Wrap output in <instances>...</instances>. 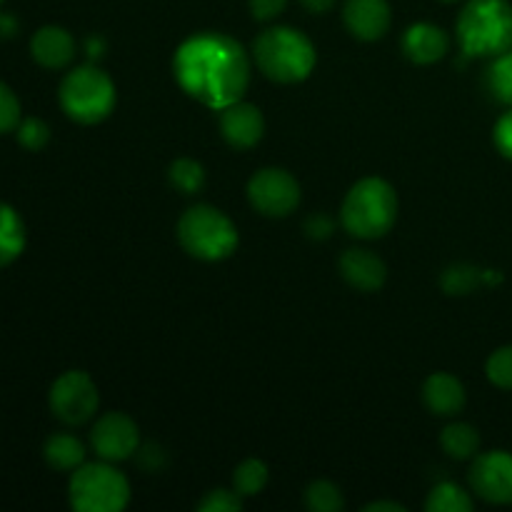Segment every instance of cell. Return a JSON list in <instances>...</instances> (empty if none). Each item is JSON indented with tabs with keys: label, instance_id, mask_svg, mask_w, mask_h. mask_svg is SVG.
<instances>
[{
	"label": "cell",
	"instance_id": "9",
	"mask_svg": "<svg viewBox=\"0 0 512 512\" xmlns=\"http://www.w3.org/2000/svg\"><path fill=\"white\" fill-rule=\"evenodd\" d=\"M248 198L258 213L268 218H285L300 203V185L288 170L265 168L248 183Z\"/></svg>",
	"mask_w": 512,
	"mask_h": 512
},
{
	"label": "cell",
	"instance_id": "38",
	"mask_svg": "<svg viewBox=\"0 0 512 512\" xmlns=\"http://www.w3.org/2000/svg\"><path fill=\"white\" fill-rule=\"evenodd\" d=\"M88 53H90V58H95V55H103V40L90 38L88 40Z\"/></svg>",
	"mask_w": 512,
	"mask_h": 512
},
{
	"label": "cell",
	"instance_id": "6",
	"mask_svg": "<svg viewBox=\"0 0 512 512\" xmlns=\"http://www.w3.org/2000/svg\"><path fill=\"white\" fill-rule=\"evenodd\" d=\"M60 105L75 123H100L115 108L113 80L95 65H80L60 83Z\"/></svg>",
	"mask_w": 512,
	"mask_h": 512
},
{
	"label": "cell",
	"instance_id": "34",
	"mask_svg": "<svg viewBox=\"0 0 512 512\" xmlns=\"http://www.w3.org/2000/svg\"><path fill=\"white\" fill-rule=\"evenodd\" d=\"M300 3H303L310 13H325V10L333 8L335 0H300Z\"/></svg>",
	"mask_w": 512,
	"mask_h": 512
},
{
	"label": "cell",
	"instance_id": "35",
	"mask_svg": "<svg viewBox=\"0 0 512 512\" xmlns=\"http://www.w3.org/2000/svg\"><path fill=\"white\" fill-rule=\"evenodd\" d=\"M365 512H405V505H400V503H370V505H365Z\"/></svg>",
	"mask_w": 512,
	"mask_h": 512
},
{
	"label": "cell",
	"instance_id": "13",
	"mask_svg": "<svg viewBox=\"0 0 512 512\" xmlns=\"http://www.w3.org/2000/svg\"><path fill=\"white\" fill-rule=\"evenodd\" d=\"M343 18L355 38L380 40L390 28V5L388 0H348Z\"/></svg>",
	"mask_w": 512,
	"mask_h": 512
},
{
	"label": "cell",
	"instance_id": "19",
	"mask_svg": "<svg viewBox=\"0 0 512 512\" xmlns=\"http://www.w3.org/2000/svg\"><path fill=\"white\" fill-rule=\"evenodd\" d=\"M45 463L53 470H78L85 460V448L75 435H50L43 448Z\"/></svg>",
	"mask_w": 512,
	"mask_h": 512
},
{
	"label": "cell",
	"instance_id": "10",
	"mask_svg": "<svg viewBox=\"0 0 512 512\" xmlns=\"http://www.w3.org/2000/svg\"><path fill=\"white\" fill-rule=\"evenodd\" d=\"M90 443L100 458L108 463H120L138 453L140 430L135 420L125 413H108L95 423Z\"/></svg>",
	"mask_w": 512,
	"mask_h": 512
},
{
	"label": "cell",
	"instance_id": "29",
	"mask_svg": "<svg viewBox=\"0 0 512 512\" xmlns=\"http://www.w3.org/2000/svg\"><path fill=\"white\" fill-rule=\"evenodd\" d=\"M243 508V495L238 490H210L200 500V512H238Z\"/></svg>",
	"mask_w": 512,
	"mask_h": 512
},
{
	"label": "cell",
	"instance_id": "11",
	"mask_svg": "<svg viewBox=\"0 0 512 512\" xmlns=\"http://www.w3.org/2000/svg\"><path fill=\"white\" fill-rule=\"evenodd\" d=\"M470 485L485 503L510 505L512 503V455L505 450L478 455L470 468Z\"/></svg>",
	"mask_w": 512,
	"mask_h": 512
},
{
	"label": "cell",
	"instance_id": "31",
	"mask_svg": "<svg viewBox=\"0 0 512 512\" xmlns=\"http://www.w3.org/2000/svg\"><path fill=\"white\" fill-rule=\"evenodd\" d=\"M285 5H288V0H250V13L260 23H268L283 13Z\"/></svg>",
	"mask_w": 512,
	"mask_h": 512
},
{
	"label": "cell",
	"instance_id": "33",
	"mask_svg": "<svg viewBox=\"0 0 512 512\" xmlns=\"http://www.w3.org/2000/svg\"><path fill=\"white\" fill-rule=\"evenodd\" d=\"M305 233H308V238H313V240L330 238V233H333V218H328V215H323V213L313 215V218L305 223Z\"/></svg>",
	"mask_w": 512,
	"mask_h": 512
},
{
	"label": "cell",
	"instance_id": "8",
	"mask_svg": "<svg viewBox=\"0 0 512 512\" xmlns=\"http://www.w3.org/2000/svg\"><path fill=\"white\" fill-rule=\"evenodd\" d=\"M100 395L83 370H68L50 388V410L65 425H83L95 415Z\"/></svg>",
	"mask_w": 512,
	"mask_h": 512
},
{
	"label": "cell",
	"instance_id": "25",
	"mask_svg": "<svg viewBox=\"0 0 512 512\" xmlns=\"http://www.w3.org/2000/svg\"><path fill=\"white\" fill-rule=\"evenodd\" d=\"M305 505L313 512H340L345 508V500L338 485L328 483V480H315L305 490Z\"/></svg>",
	"mask_w": 512,
	"mask_h": 512
},
{
	"label": "cell",
	"instance_id": "26",
	"mask_svg": "<svg viewBox=\"0 0 512 512\" xmlns=\"http://www.w3.org/2000/svg\"><path fill=\"white\" fill-rule=\"evenodd\" d=\"M170 183L173 188H178L180 193H198L205 185V170L203 165L195 163L190 158H180L170 165Z\"/></svg>",
	"mask_w": 512,
	"mask_h": 512
},
{
	"label": "cell",
	"instance_id": "36",
	"mask_svg": "<svg viewBox=\"0 0 512 512\" xmlns=\"http://www.w3.org/2000/svg\"><path fill=\"white\" fill-rule=\"evenodd\" d=\"M143 458H150V460L163 458V450L155 448V445H148V448L143 450ZM143 465H145V468H148V470H158V468H160V463H148V460H143Z\"/></svg>",
	"mask_w": 512,
	"mask_h": 512
},
{
	"label": "cell",
	"instance_id": "23",
	"mask_svg": "<svg viewBox=\"0 0 512 512\" xmlns=\"http://www.w3.org/2000/svg\"><path fill=\"white\" fill-rule=\"evenodd\" d=\"M265 485H268V468L260 460L250 458L235 468L233 490H238L243 498H253V495L263 493Z\"/></svg>",
	"mask_w": 512,
	"mask_h": 512
},
{
	"label": "cell",
	"instance_id": "28",
	"mask_svg": "<svg viewBox=\"0 0 512 512\" xmlns=\"http://www.w3.org/2000/svg\"><path fill=\"white\" fill-rule=\"evenodd\" d=\"M18 140L28 150H43L50 140V128L38 118H25L18 123Z\"/></svg>",
	"mask_w": 512,
	"mask_h": 512
},
{
	"label": "cell",
	"instance_id": "24",
	"mask_svg": "<svg viewBox=\"0 0 512 512\" xmlns=\"http://www.w3.org/2000/svg\"><path fill=\"white\" fill-rule=\"evenodd\" d=\"M488 88L500 103L512 105V48L493 60L488 70Z\"/></svg>",
	"mask_w": 512,
	"mask_h": 512
},
{
	"label": "cell",
	"instance_id": "39",
	"mask_svg": "<svg viewBox=\"0 0 512 512\" xmlns=\"http://www.w3.org/2000/svg\"><path fill=\"white\" fill-rule=\"evenodd\" d=\"M445 3H455V0H445Z\"/></svg>",
	"mask_w": 512,
	"mask_h": 512
},
{
	"label": "cell",
	"instance_id": "17",
	"mask_svg": "<svg viewBox=\"0 0 512 512\" xmlns=\"http://www.w3.org/2000/svg\"><path fill=\"white\" fill-rule=\"evenodd\" d=\"M423 400L430 413L450 418V415H458L463 410L465 388L455 375L433 373L423 385Z\"/></svg>",
	"mask_w": 512,
	"mask_h": 512
},
{
	"label": "cell",
	"instance_id": "32",
	"mask_svg": "<svg viewBox=\"0 0 512 512\" xmlns=\"http://www.w3.org/2000/svg\"><path fill=\"white\" fill-rule=\"evenodd\" d=\"M495 145L505 158L512 160V110H508L495 125Z\"/></svg>",
	"mask_w": 512,
	"mask_h": 512
},
{
	"label": "cell",
	"instance_id": "5",
	"mask_svg": "<svg viewBox=\"0 0 512 512\" xmlns=\"http://www.w3.org/2000/svg\"><path fill=\"white\" fill-rule=\"evenodd\" d=\"M178 238L193 258L208 260V263L225 260L238 248V230L233 220L213 205L190 208L178 223Z\"/></svg>",
	"mask_w": 512,
	"mask_h": 512
},
{
	"label": "cell",
	"instance_id": "1",
	"mask_svg": "<svg viewBox=\"0 0 512 512\" xmlns=\"http://www.w3.org/2000/svg\"><path fill=\"white\" fill-rule=\"evenodd\" d=\"M173 70L190 98L215 110L238 103L250 83L248 53L223 33H198L185 40L175 53Z\"/></svg>",
	"mask_w": 512,
	"mask_h": 512
},
{
	"label": "cell",
	"instance_id": "22",
	"mask_svg": "<svg viewBox=\"0 0 512 512\" xmlns=\"http://www.w3.org/2000/svg\"><path fill=\"white\" fill-rule=\"evenodd\" d=\"M485 283V270L475 268V265L468 263H458L450 265L448 270L440 278V285L448 295H468L473 290H478L480 285Z\"/></svg>",
	"mask_w": 512,
	"mask_h": 512
},
{
	"label": "cell",
	"instance_id": "27",
	"mask_svg": "<svg viewBox=\"0 0 512 512\" xmlns=\"http://www.w3.org/2000/svg\"><path fill=\"white\" fill-rule=\"evenodd\" d=\"M490 383L498 385L503 390H512V345L500 348L490 355L488 365H485Z\"/></svg>",
	"mask_w": 512,
	"mask_h": 512
},
{
	"label": "cell",
	"instance_id": "37",
	"mask_svg": "<svg viewBox=\"0 0 512 512\" xmlns=\"http://www.w3.org/2000/svg\"><path fill=\"white\" fill-rule=\"evenodd\" d=\"M15 30H18V23L10 15H0V35L10 38V35H15Z\"/></svg>",
	"mask_w": 512,
	"mask_h": 512
},
{
	"label": "cell",
	"instance_id": "14",
	"mask_svg": "<svg viewBox=\"0 0 512 512\" xmlns=\"http://www.w3.org/2000/svg\"><path fill=\"white\" fill-rule=\"evenodd\" d=\"M340 273H343V278L353 288L363 290V293L380 290L385 285V278H388V270H385L383 260L363 248L345 250L343 258H340Z\"/></svg>",
	"mask_w": 512,
	"mask_h": 512
},
{
	"label": "cell",
	"instance_id": "12",
	"mask_svg": "<svg viewBox=\"0 0 512 512\" xmlns=\"http://www.w3.org/2000/svg\"><path fill=\"white\" fill-rule=\"evenodd\" d=\"M220 133H223V138L228 140L233 148H253V145L260 143V138H263L265 133L263 113H260L255 105L238 100V103L220 110Z\"/></svg>",
	"mask_w": 512,
	"mask_h": 512
},
{
	"label": "cell",
	"instance_id": "40",
	"mask_svg": "<svg viewBox=\"0 0 512 512\" xmlns=\"http://www.w3.org/2000/svg\"><path fill=\"white\" fill-rule=\"evenodd\" d=\"M0 3H3V0H0Z\"/></svg>",
	"mask_w": 512,
	"mask_h": 512
},
{
	"label": "cell",
	"instance_id": "16",
	"mask_svg": "<svg viewBox=\"0 0 512 512\" xmlns=\"http://www.w3.org/2000/svg\"><path fill=\"white\" fill-rule=\"evenodd\" d=\"M30 53L43 68H65L75 58V40L65 28L45 25L30 40Z\"/></svg>",
	"mask_w": 512,
	"mask_h": 512
},
{
	"label": "cell",
	"instance_id": "7",
	"mask_svg": "<svg viewBox=\"0 0 512 512\" xmlns=\"http://www.w3.org/2000/svg\"><path fill=\"white\" fill-rule=\"evenodd\" d=\"M70 505L78 512H120L130 503V485L123 473L105 463L80 465L70 478Z\"/></svg>",
	"mask_w": 512,
	"mask_h": 512
},
{
	"label": "cell",
	"instance_id": "21",
	"mask_svg": "<svg viewBox=\"0 0 512 512\" xmlns=\"http://www.w3.org/2000/svg\"><path fill=\"white\" fill-rule=\"evenodd\" d=\"M425 510L428 512H470L473 510V500H470V495L465 493L460 485L440 483L430 490Z\"/></svg>",
	"mask_w": 512,
	"mask_h": 512
},
{
	"label": "cell",
	"instance_id": "18",
	"mask_svg": "<svg viewBox=\"0 0 512 512\" xmlns=\"http://www.w3.org/2000/svg\"><path fill=\"white\" fill-rule=\"evenodd\" d=\"M25 223L18 210L8 203H0V268L15 263L25 250Z\"/></svg>",
	"mask_w": 512,
	"mask_h": 512
},
{
	"label": "cell",
	"instance_id": "3",
	"mask_svg": "<svg viewBox=\"0 0 512 512\" xmlns=\"http://www.w3.org/2000/svg\"><path fill=\"white\" fill-rule=\"evenodd\" d=\"M345 230L355 238L375 240L390 233L398 220V195L383 178H365L350 188L343 203Z\"/></svg>",
	"mask_w": 512,
	"mask_h": 512
},
{
	"label": "cell",
	"instance_id": "20",
	"mask_svg": "<svg viewBox=\"0 0 512 512\" xmlns=\"http://www.w3.org/2000/svg\"><path fill=\"white\" fill-rule=\"evenodd\" d=\"M443 450L455 460H468L478 453L480 448V435L473 425L468 423H453L443 430L440 435Z\"/></svg>",
	"mask_w": 512,
	"mask_h": 512
},
{
	"label": "cell",
	"instance_id": "2",
	"mask_svg": "<svg viewBox=\"0 0 512 512\" xmlns=\"http://www.w3.org/2000/svg\"><path fill=\"white\" fill-rule=\"evenodd\" d=\"M460 48L468 58H498L512 48L508 0H470L458 18Z\"/></svg>",
	"mask_w": 512,
	"mask_h": 512
},
{
	"label": "cell",
	"instance_id": "30",
	"mask_svg": "<svg viewBox=\"0 0 512 512\" xmlns=\"http://www.w3.org/2000/svg\"><path fill=\"white\" fill-rule=\"evenodd\" d=\"M20 123V100L15 98L13 90L0 83V135L10 133Z\"/></svg>",
	"mask_w": 512,
	"mask_h": 512
},
{
	"label": "cell",
	"instance_id": "15",
	"mask_svg": "<svg viewBox=\"0 0 512 512\" xmlns=\"http://www.w3.org/2000/svg\"><path fill=\"white\" fill-rule=\"evenodd\" d=\"M450 40L443 28L433 23H415L403 35V53L418 65H433L448 55Z\"/></svg>",
	"mask_w": 512,
	"mask_h": 512
},
{
	"label": "cell",
	"instance_id": "4",
	"mask_svg": "<svg viewBox=\"0 0 512 512\" xmlns=\"http://www.w3.org/2000/svg\"><path fill=\"white\" fill-rule=\"evenodd\" d=\"M258 68L275 83H300L315 68V48L305 33L295 28H270L255 40Z\"/></svg>",
	"mask_w": 512,
	"mask_h": 512
}]
</instances>
